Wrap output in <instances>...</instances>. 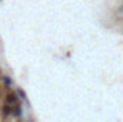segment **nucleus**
Returning a JSON list of instances; mask_svg holds the SVG:
<instances>
[{"mask_svg":"<svg viewBox=\"0 0 123 122\" xmlns=\"http://www.w3.org/2000/svg\"><path fill=\"white\" fill-rule=\"evenodd\" d=\"M7 102H9V103H14V102H16L14 95H7Z\"/></svg>","mask_w":123,"mask_h":122,"instance_id":"1","label":"nucleus"}]
</instances>
